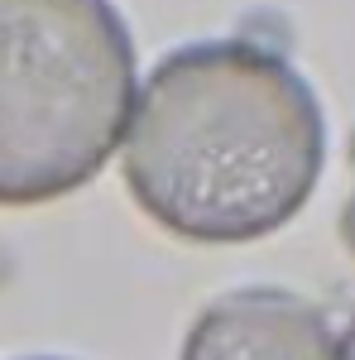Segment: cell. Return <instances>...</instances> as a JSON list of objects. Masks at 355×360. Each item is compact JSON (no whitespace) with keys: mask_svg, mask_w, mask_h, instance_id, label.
Instances as JSON below:
<instances>
[{"mask_svg":"<svg viewBox=\"0 0 355 360\" xmlns=\"http://www.w3.org/2000/svg\"><path fill=\"white\" fill-rule=\"evenodd\" d=\"M327 125L283 53L212 39L168 53L135 96L125 183L135 202L202 245L254 240L317 188Z\"/></svg>","mask_w":355,"mask_h":360,"instance_id":"1","label":"cell"},{"mask_svg":"<svg viewBox=\"0 0 355 360\" xmlns=\"http://www.w3.org/2000/svg\"><path fill=\"white\" fill-rule=\"evenodd\" d=\"M135 44L110 0H0V202H49L110 159Z\"/></svg>","mask_w":355,"mask_h":360,"instance_id":"2","label":"cell"},{"mask_svg":"<svg viewBox=\"0 0 355 360\" xmlns=\"http://www.w3.org/2000/svg\"><path fill=\"white\" fill-rule=\"evenodd\" d=\"M183 360H336L331 327L288 288H235L192 322Z\"/></svg>","mask_w":355,"mask_h":360,"instance_id":"3","label":"cell"},{"mask_svg":"<svg viewBox=\"0 0 355 360\" xmlns=\"http://www.w3.org/2000/svg\"><path fill=\"white\" fill-rule=\"evenodd\" d=\"M341 240L355 250V193L346 197V207H341Z\"/></svg>","mask_w":355,"mask_h":360,"instance_id":"4","label":"cell"},{"mask_svg":"<svg viewBox=\"0 0 355 360\" xmlns=\"http://www.w3.org/2000/svg\"><path fill=\"white\" fill-rule=\"evenodd\" d=\"M336 360H355V317L346 327V336H341V346H336Z\"/></svg>","mask_w":355,"mask_h":360,"instance_id":"5","label":"cell"}]
</instances>
